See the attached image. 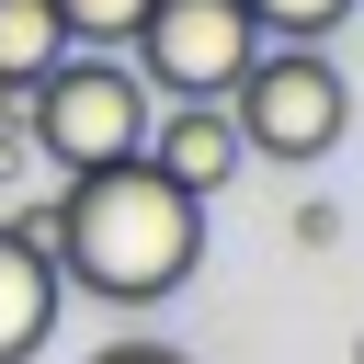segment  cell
<instances>
[{
	"label": "cell",
	"mask_w": 364,
	"mask_h": 364,
	"mask_svg": "<svg viewBox=\"0 0 364 364\" xmlns=\"http://www.w3.org/2000/svg\"><path fill=\"white\" fill-rule=\"evenodd\" d=\"M193 262H205V193H182L148 159L68 171V193H57V284L68 296L159 307L193 284Z\"/></svg>",
	"instance_id": "6da1fadb"
},
{
	"label": "cell",
	"mask_w": 364,
	"mask_h": 364,
	"mask_svg": "<svg viewBox=\"0 0 364 364\" xmlns=\"http://www.w3.org/2000/svg\"><path fill=\"white\" fill-rule=\"evenodd\" d=\"M23 102V136H34V159H57V171H102V159H136L148 148V114H159V91L136 80V57L125 46H68L34 91H11Z\"/></svg>",
	"instance_id": "7a4b0ae2"
},
{
	"label": "cell",
	"mask_w": 364,
	"mask_h": 364,
	"mask_svg": "<svg viewBox=\"0 0 364 364\" xmlns=\"http://www.w3.org/2000/svg\"><path fill=\"white\" fill-rule=\"evenodd\" d=\"M228 114H239V148H250V159L307 171V159H330V148L353 136V80L330 68V46H284V34H262L250 68L228 80Z\"/></svg>",
	"instance_id": "3957f363"
},
{
	"label": "cell",
	"mask_w": 364,
	"mask_h": 364,
	"mask_svg": "<svg viewBox=\"0 0 364 364\" xmlns=\"http://www.w3.org/2000/svg\"><path fill=\"white\" fill-rule=\"evenodd\" d=\"M250 46H262V23L239 0H148L136 34H125V57H136V80L159 102H228V80L250 68Z\"/></svg>",
	"instance_id": "277c9868"
},
{
	"label": "cell",
	"mask_w": 364,
	"mask_h": 364,
	"mask_svg": "<svg viewBox=\"0 0 364 364\" xmlns=\"http://www.w3.org/2000/svg\"><path fill=\"white\" fill-rule=\"evenodd\" d=\"M136 159H148V171H171L182 193H228V182L250 171V148H239V114H228V102H159Z\"/></svg>",
	"instance_id": "5b68a950"
},
{
	"label": "cell",
	"mask_w": 364,
	"mask_h": 364,
	"mask_svg": "<svg viewBox=\"0 0 364 364\" xmlns=\"http://www.w3.org/2000/svg\"><path fill=\"white\" fill-rule=\"evenodd\" d=\"M57 307H68L57 250H34V239L0 216V364H34V353L57 341Z\"/></svg>",
	"instance_id": "8992f818"
},
{
	"label": "cell",
	"mask_w": 364,
	"mask_h": 364,
	"mask_svg": "<svg viewBox=\"0 0 364 364\" xmlns=\"http://www.w3.org/2000/svg\"><path fill=\"white\" fill-rule=\"evenodd\" d=\"M57 57H68V23H57V0H0V102H11V91H34Z\"/></svg>",
	"instance_id": "52a82bcc"
},
{
	"label": "cell",
	"mask_w": 364,
	"mask_h": 364,
	"mask_svg": "<svg viewBox=\"0 0 364 364\" xmlns=\"http://www.w3.org/2000/svg\"><path fill=\"white\" fill-rule=\"evenodd\" d=\"M262 34H284V46H330L341 23H353V0H239Z\"/></svg>",
	"instance_id": "ba28073f"
},
{
	"label": "cell",
	"mask_w": 364,
	"mask_h": 364,
	"mask_svg": "<svg viewBox=\"0 0 364 364\" xmlns=\"http://www.w3.org/2000/svg\"><path fill=\"white\" fill-rule=\"evenodd\" d=\"M136 11H148V0H57L68 46H125V34H136Z\"/></svg>",
	"instance_id": "9c48e42d"
},
{
	"label": "cell",
	"mask_w": 364,
	"mask_h": 364,
	"mask_svg": "<svg viewBox=\"0 0 364 364\" xmlns=\"http://www.w3.org/2000/svg\"><path fill=\"white\" fill-rule=\"evenodd\" d=\"M91 364H193V353H171V341H114V353H91Z\"/></svg>",
	"instance_id": "30bf717a"
},
{
	"label": "cell",
	"mask_w": 364,
	"mask_h": 364,
	"mask_svg": "<svg viewBox=\"0 0 364 364\" xmlns=\"http://www.w3.org/2000/svg\"><path fill=\"white\" fill-rule=\"evenodd\" d=\"M23 171H34V136H23V125H0V182H23Z\"/></svg>",
	"instance_id": "8fae6325"
},
{
	"label": "cell",
	"mask_w": 364,
	"mask_h": 364,
	"mask_svg": "<svg viewBox=\"0 0 364 364\" xmlns=\"http://www.w3.org/2000/svg\"><path fill=\"white\" fill-rule=\"evenodd\" d=\"M353 364H364V341H353Z\"/></svg>",
	"instance_id": "7c38bea8"
}]
</instances>
